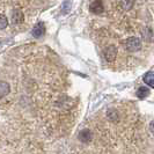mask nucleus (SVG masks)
<instances>
[{"label": "nucleus", "mask_w": 154, "mask_h": 154, "mask_svg": "<svg viewBox=\"0 0 154 154\" xmlns=\"http://www.w3.org/2000/svg\"><path fill=\"white\" fill-rule=\"evenodd\" d=\"M123 46L128 52L134 54L143 48V39L139 36H136V35L134 36H129V37L125 38V41H123Z\"/></svg>", "instance_id": "obj_1"}, {"label": "nucleus", "mask_w": 154, "mask_h": 154, "mask_svg": "<svg viewBox=\"0 0 154 154\" xmlns=\"http://www.w3.org/2000/svg\"><path fill=\"white\" fill-rule=\"evenodd\" d=\"M24 20V15H23V12L19 8H15L12 11V22L14 24H20L23 22Z\"/></svg>", "instance_id": "obj_5"}, {"label": "nucleus", "mask_w": 154, "mask_h": 154, "mask_svg": "<svg viewBox=\"0 0 154 154\" xmlns=\"http://www.w3.org/2000/svg\"><path fill=\"white\" fill-rule=\"evenodd\" d=\"M78 138L81 143H89L93 139V133L89 129H84V130H81L79 132Z\"/></svg>", "instance_id": "obj_6"}, {"label": "nucleus", "mask_w": 154, "mask_h": 154, "mask_svg": "<svg viewBox=\"0 0 154 154\" xmlns=\"http://www.w3.org/2000/svg\"><path fill=\"white\" fill-rule=\"evenodd\" d=\"M89 11H91L92 13H94V14H101V13H103V11H104L103 2L100 1V0L92 1L91 5H89Z\"/></svg>", "instance_id": "obj_3"}, {"label": "nucleus", "mask_w": 154, "mask_h": 154, "mask_svg": "<svg viewBox=\"0 0 154 154\" xmlns=\"http://www.w3.org/2000/svg\"><path fill=\"white\" fill-rule=\"evenodd\" d=\"M8 24L7 17L4 15V14H0V29H5Z\"/></svg>", "instance_id": "obj_12"}, {"label": "nucleus", "mask_w": 154, "mask_h": 154, "mask_svg": "<svg viewBox=\"0 0 154 154\" xmlns=\"http://www.w3.org/2000/svg\"><path fill=\"white\" fill-rule=\"evenodd\" d=\"M45 34V24L43 22H38L31 30V35L36 38H38L41 36H43Z\"/></svg>", "instance_id": "obj_4"}, {"label": "nucleus", "mask_w": 154, "mask_h": 154, "mask_svg": "<svg viewBox=\"0 0 154 154\" xmlns=\"http://www.w3.org/2000/svg\"><path fill=\"white\" fill-rule=\"evenodd\" d=\"M149 131L154 134V121H152V122L149 123Z\"/></svg>", "instance_id": "obj_13"}, {"label": "nucleus", "mask_w": 154, "mask_h": 154, "mask_svg": "<svg viewBox=\"0 0 154 154\" xmlns=\"http://www.w3.org/2000/svg\"><path fill=\"white\" fill-rule=\"evenodd\" d=\"M136 4L137 2H134V1H118L117 2L119 8L123 11H131L132 8L136 6Z\"/></svg>", "instance_id": "obj_8"}, {"label": "nucleus", "mask_w": 154, "mask_h": 154, "mask_svg": "<svg viewBox=\"0 0 154 154\" xmlns=\"http://www.w3.org/2000/svg\"><path fill=\"white\" fill-rule=\"evenodd\" d=\"M149 94V91H148V88L147 87H140L138 89V92H137V96H138L139 99H145L147 95Z\"/></svg>", "instance_id": "obj_11"}, {"label": "nucleus", "mask_w": 154, "mask_h": 154, "mask_svg": "<svg viewBox=\"0 0 154 154\" xmlns=\"http://www.w3.org/2000/svg\"><path fill=\"white\" fill-rule=\"evenodd\" d=\"M144 82L146 85L151 86L154 88V73L153 72H148L144 75Z\"/></svg>", "instance_id": "obj_10"}, {"label": "nucleus", "mask_w": 154, "mask_h": 154, "mask_svg": "<svg viewBox=\"0 0 154 154\" xmlns=\"http://www.w3.org/2000/svg\"><path fill=\"white\" fill-rule=\"evenodd\" d=\"M11 92V86L5 81H0V97L6 96Z\"/></svg>", "instance_id": "obj_9"}, {"label": "nucleus", "mask_w": 154, "mask_h": 154, "mask_svg": "<svg viewBox=\"0 0 154 154\" xmlns=\"http://www.w3.org/2000/svg\"><path fill=\"white\" fill-rule=\"evenodd\" d=\"M107 118L110 122L116 123V122L119 121V112L116 109H108L107 110Z\"/></svg>", "instance_id": "obj_7"}, {"label": "nucleus", "mask_w": 154, "mask_h": 154, "mask_svg": "<svg viewBox=\"0 0 154 154\" xmlns=\"http://www.w3.org/2000/svg\"><path fill=\"white\" fill-rule=\"evenodd\" d=\"M117 56V48L112 44L108 45L104 49V58L108 63H112L116 59Z\"/></svg>", "instance_id": "obj_2"}]
</instances>
